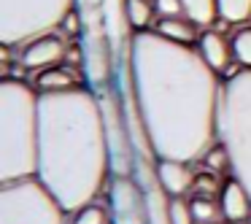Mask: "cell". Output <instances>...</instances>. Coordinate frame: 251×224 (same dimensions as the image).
Here are the masks:
<instances>
[{"label":"cell","mask_w":251,"mask_h":224,"mask_svg":"<svg viewBox=\"0 0 251 224\" xmlns=\"http://www.w3.org/2000/svg\"><path fill=\"white\" fill-rule=\"evenodd\" d=\"M76 0H0V44L25 46L62 27Z\"/></svg>","instance_id":"cell-5"},{"label":"cell","mask_w":251,"mask_h":224,"mask_svg":"<svg viewBox=\"0 0 251 224\" xmlns=\"http://www.w3.org/2000/svg\"><path fill=\"white\" fill-rule=\"evenodd\" d=\"M197 51L200 57L208 62V68L216 73H227V68L232 65L235 54H232V44L224 38L216 30H202L197 38Z\"/></svg>","instance_id":"cell-11"},{"label":"cell","mask_w":251,"mask_h":224,"mask_svg":"<svg viewBox=\"0 0 251 224\" xmlns=\"http://www.w3.org/2000/svg\"><path fill=\"white\" fill-rule=\"evenodd\" d=\"M219 141L229 154V175L251 195V68H243L222 84Z\"/></svg>","instance_id":"cell-4"},{"label":"cell","mask_w":251,"mask_h":224,"mask_svg":"<svg viewBox=\"0 0 251 224\" xmlns=\"http://www.w3.org/2000/svg\"><path fill=\"white\" fill-rule=\"evenodd\" d=\"M154 11H157V17H181L184 3L181 0H154Z\"/></svg>","instance_id":"cell-23"},{"label":"cell","mask_w":251,"mask_h":224,"mask_svg":"<svg viewBox=\"0 0 251 224\" xmlns=\"http://www.w3.org/2000/svg\"><path fill=\"white\" fill-rule=\"evenodd\" d=\"M65 213L38 175L0 184V224H65Z\"/></svg>","instance_id":"cell-6"},{"label":"cell","mask_w":251,"mask_h":224,"mask_svg":"<svg viewBox=\"0 0 251 224\" xmlns=\"http://www.w3.org/2000/svg\"><path fill=\"white\" fill-rule=\"evenodd\" d=\"M35 89L38 92H65V89L73 87H81L78 84V73L73 65H54V68H46V71L35 73Z\"/></svg>","instance_id":"cell-12"},{"label":"cell","mask_w":251,"mask_h":224,"mask_svg":"<svg viewBox=\"0 0 251 224\" xmlns=\"http://www.w3.org/2000/svg\"><path fill=\"white\" fill-rule=\"evenodd\" d=\"M189 205H192V216H195L197 224H216L222 219V202H219V197L192 195Z\"/></svg>","instance_id":"cell-16"},{"label":"cell","mask_w":251,"mask_h":224,"mask_svg":"<svg viewBox=\"0 0 251 224\" xmlns=\"http://www.w3.org/2000/svg\"><path fill=\"white\" fill-rule=\"evenodd\" d=\"M38 173V89L0 81V184Z\"/></svg>","instance_id":"cell-3"},{"label":"cell","mask_w":251,"mask_h":224,"mask_svg":"<svg viewBox=\"0 0 251 224\" xmlns=\"http://www.w3.org/2000/svg\"><path fill=\"white\" fill-rule=\"evenodd\" d=\"M71 224H111V211L100 202H89L73 213Z\"/></svg>","instance_id":"cell-19"},{"label":"cell","mask_w":251,"mask_h":224,"mask_svg":"<svg viewBox=\"0 0 251 224\" xmlns=\"http://www.w3.org/2000/svg\"><path fill=\"white\" fill-rule=\"evenodd\" d=\"M184 3V17H189L197 27H211L219 17L216 0H181Z\"/></svg>","instance_id":"cell-15"},{"label":"cell","mask_w":251,"mask_h":224,"mask_svg":"<svg viewBox=\"0 0 251 224\" xmlns=\"http://www.w3.org/2000/svg\"><path fill=\"white\" fill-rule=\"evenodd\" d=\"M125 11H127V22H130L132 33L141 30H151L154 22V0H125Z\"/></svg>","instance_id":"cell-14"},{"label":"cell","mask_w":251,"mask_h":224,"mask_svg":"<svg viewBox=\"0 0 251 224\" xmlns=\"http://www.w3.org/2000/svg\"><path fill=\"white\" fill-rule=\"evenodd\" d=\"M157 178L168 197H184L195 186V170L192 162L181 159H157Z\"/></svg>","instance_id":"cell-10"},{"label":"cell","mask_w":251,"mask_h":224,"mask_svg":"<svg viewBox=\"0 0 251 224\" xmlns=\"http://www.w3.org/2000/svg\"><path fill=\"white\" fill-rule=\"evenodd\" d=\"M224 181H219V173H200L195 175V186H192V195H205V197H219L222 195Z\"/></svg>","instance_id":"cell-21"},{"label":"cell","mask_w":251,"mask_h":224,"mask_svg":"<svg viewBox=\"0 0 251 224\" xmlns=\"http://www.w3.org/2000/svg\"><path fill=\"white\" fill-rule=\"evenodd\" d=\"M219 19L229 25H243L251 19V0H216Z\"/></svg>","instance_id":"cell-17"},{"label":"cell","mask_w":251,"mask_h":224,"mask_svg":"<svg viewBox=\"0 0 251 224\" xmlns=\"http://www.w3.org/2000/svg\"><path fill=\"white\" fill-rule=\"evenodd\" d=\"M68 57V44L62 35L57 33H46V35H38V38L27 41L19 51V65L27 68V71H46V68H54V65H62Z\"/></svg>","instance_id":"cell-8"},{"label":"cell","mask_w":251,"mask_h":224,"mask_svg":"<svg viewBox=\"0 0 251 224\" xmlns=\"http://www.w3.org/2000/svg\"><path fill=\"white\" fill-rule=\"evenodd\" d=\"M229 44H232L235 62H240V68H251V27H238Z\"/></svg>","instance_id":"cell-18"},{"label":"cell","mask_w":251,"mask_h":224,"mask_svg":"<svg viewBox=\"0 0 251 224\" xmlns=\"http://www.w3.org/2000/svg\"><path fill=\"white\" fill-rule=\"evenodd\" d=\"M130 76L143 127L157 159L195 162L219 141V73L200 51L157 30L130 38Z\"/></svg>","instance_id":"cell-1"},{"label":"cell","mask_w":251,"mask_h":224,"mask_svg":"<svg viewBox=\"0 0 251 224\" xmlns=\"http://www.w3.org/2000/svg\"><path fill=\"white\" fill-rule=\"evenodd\" d=\"M38 175L68 213L98 200L111 175L105 122L95 89L38 92Z\"/></svg>","instance_id":"cell-2"},{"label":"cell","mask_w":251,"mask_h":224,"mask_svg":"<svg viewBox=\"0 0 251 224\" xmlns=\"http://www.w3.org/2000/svg\"><path fill=\"white\" fill-rule=\"evenodd\" d=\"M219 202H222V219L224 222L243 224V222L251 219V195H249V189L235 178V175L224 178Z\"/></svg>","instance_id":"cell-9"},{"label":"cell","mask_w":251,"mask_h":224,"mask_svg":"<svg viewBox=\"0 0 251 224\" xmlns=\"http://www.w3.org/2000/svg\"><path fill=\"white\" fill-rule=\"evenodd\" d=\"M202 165H205V170H211V173H229L232 165H229V154H227V149H224L222 141H216L205 154H202Z\"/></svg>","instance_id":"cell-20"},{"label":"cell","mask_w":251,"mask_h":224,"mask_svg":"<svg viewBox=\"0 0 251 224\" xmlns=\"http://www.w3.org/2000/svg\"><path fill=\"white\" fill-rule=\"evenodd\" d=\"M108 211L111 224H149L146 192L135 175H111Z\"/></svg>","instance_id":"cell-7"},{"label":"cell","mask_w":251,"mask_h":224,"mask_svg":"<svg viewBox=\"0 0 251 224\" xmlns=\"http://www.w3.org/2000/svg\"><path fill=\"white\" fill-rule=\"evenodd\" d=\"M151 30H157L159 35H165L168 41H176V44H186L192 46L200 35H197V25L192 22L189 17H159L157 25Z\"/></svg>","instance_id":"cell-13"},{"label":"cell","mask_w":251,"mask_h":224,"mask_svg":"<svg viewBox=\"0 0 251 224\" xmlns=\"http://www.w3.org/2000/svg\"><path fill=\"white\" fill-rule=\"evenodd\" d=\"M170 219H173V224H197L186 197H170Z\"/></svg>","instance_id":"cell-22"},{"label":"cell","mask_w":251,"mask_h":224,"mask_svg":"<svg viewBox=\"0 0 251 224\" xmlns=\"http://www.w3.org/2000/svg\"><path fill=\"white\" fill-rule=\"evenodd\" d=\"M243 224H249V222H243Z\"/></svg>","instance_id":"cell-24"}]
</instances>
